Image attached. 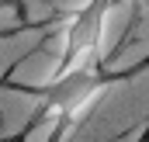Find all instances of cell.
Instances as JSON below:
<instances>
[{
    "mask_svg": "<svg viewBox=\"0 0 149 142\" xmlns=\"http://www.w3.org/2000/svg\"><path fill=\"white\" fill-rule=\"evenodd\" d=\"M146 66H149V59L135 63V66H125V70H111L104 59H94V63L73 66V70H66V73H52V80L35 83V87H21V83H7V80H3L0 87L17 90V94H24V97L35 101V114L28 118L24 135H28L35 125H42V121H52V128L70 132L76 121L94 107V101H97L104 90H111L114 83H125V80L139 76ZM24 135H21V139H24Z\"/></svg>",
    "mask_w": 149,
    "mask_h": 142,
    "instance_id": "cell-1",
    "label": "cell"
},
{
    "mask_svg": "<svg viewBox=\"0 0 149 142\" xmlns=\"http://www.w3.org/2000/svg\"><path fill=\"white\" fill-rule=\"evenodd\" d=\"M114 3H121V0H83L76 10L66 14L63 52H59V63L52 73H66L73 66L101 59V42H104V28H108Z\"/></svg>",
    "mask_w": 149,
    "mask_h": 142,
    "instance_id": "cell-2",
    "label": "cell"
},
{
    "mask_svg": "<svg viewBox=\"0 0 149 142\" xmlns=\"http://www.w3.org/2000/svg\"><path fill=\"white\" fill-rule=\"evenodd\" d=\"M63 135H66L63 128H52V135H49V139H45V142H63Z\"/></svg>",
    "mask_w": 149,
    "mask_h": 142,
    "instance_id": "cell-3",
    "label": "cell"
},
{
    "mask_svg": "<svg viewBox=\"0 0 149 142\" xmlns=\"http://www.w3.org/2000/svg\"><path fill=\"white\" fill-rule=\"evenodd\" d=\"M3 3V0H0ZM24 28H31V24H21V28H7V31H0V38H7V35H14V31H24Z\"/></svg>",
    "mask_w": 149,
    "mask_h": 142,
    "instance_id": "cell-4",
    "label": "cell"
},
{
    "mask_svg": "<svg viewBox=\"0 0 149 142\" xmlns=\"http://www.w3.org/2000/svg\"><path fill=\"white\" fill-rule=\"evenodd\" d=\"M3 3H10V7H17V10H24V7H21V0H3Z\"/></svg>",
    "mask_w": 149,
    "mask_h": 142,
    "instance_id": "cell-5",
    "label": "cell"
}]
</instances>
